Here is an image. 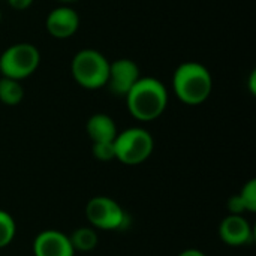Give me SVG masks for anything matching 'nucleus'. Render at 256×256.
<instances>
[{
  "instance_id": "nucleus-6",
  "label": "nucleus",
  "mask_w": 256,
  "mask_h": 256,
  "mask_svg": "<svg viewBox=\"0 0 256 256\" xmlns=\"http://www.w3.org/2000/svg\"><path fill=\"white\" fill-rule=\"evenodd\" d=\"M86 218L93 228L102 231H118L129 222L123 207L110 196H93L86 206Z\"/></svg>"
},
{
  "instance_id": "nucleus-1",
  "label": "nucleus",
  "mask_w": 256,
  "mask_h": 256,
  "mask_svg": "<svg viewBox=\"0 0 256 256\" xmlns=\"http://www.w3.org/2000/svg\"><path fill=\"white\" fill-rule=\"evenodd\" d=\"M130 116L140 122L159 118L168 106V90L154 76H141L124 96Z\"/></svg>"
},
{
  "instance_id": "nucleus-16",
  "label": "nucleus",
  "mask_w": 256,
  "mask_h": 256,
  "mask_svg": "<svg viewBox=\"0 0 256 256\" xmlns=\"http://www.w3.org/2000/svg\"><path fill=\"white\" fill-rule=\"evenodd\" d=\"M93 156L99 162H110L116 159V150H114V141L111 142H93Z\"/></svg>"
},
{
  "instance_id": "nucleus-3",
  "label": "nucleus",
  "mask_w": 256,
  "mask_h": 256,
  "mask_svg": "<svg viewBox=\"0 0 256 256\" xmlns=\"http://www.w3.org/2000/svg\"><path fill=\"white\" fill-rule=\"evenodd\" d=\"M110 60L98 50L86 48L78 51L70 62V74L78 86L87 90L106 87Z\"/></svg>"
},
{
  "instance_id": "nucleus-21",
  "label": "nucleus",
  "mask_w": 256,
  "mask_h": 256,
  "mask_svg": "<svg viewBox=\"0 0 256 256\" xmlns=\"http://www.w3.org/2000/svg\"><path fill=\"white\" fill-rule=\"evenodd\" d=\"M62 4H68L69 6V3H74V2H76V0H58Z\"/></svg>"
},
{
  "instance_id": "nucleus-11",
  "label": "nucleus",
  "mask_w": 256,
  "mask_h": 256,
  "mask_svg": "<svg viewBox=\"0 0 256 256\" xmlns=\"http://www.w3.org/2000/svg\"><path fill=\"white\" fill-rule=\"evenodd\" d=\"M86 130L93 142H111L118 134L112 117L104 112L93 114L86 123Z\"/></svg>"
},
{
  "instance_id": "nucleus-4",
  "label": "nucleus",
  "mask_w": 256,
  "mask_h": 256,
  "mask_svg": "<svg viewBox=\"0 0 256 256\" xmlns=\"http://www.w3.org/2000/svg\"><path fill=\"white\" fill-rule=\"evenodd\" d=\"M116 159L124 165L144 164L154 150V140L144 128H129L118 132L114 140Z\"/></svg>"
},
{
  "instance_id": "nucleus-13",
  "label": "nucleus",
  "mask_w": 256,
  "mask_h": 256,
  "mask_svg": "<svg viewBox=\"0 0 256 256\" xmlns=\"http://www.w3.org/2000/svg\"><path fill=\"white\" fill-rule=\"evenodd\" d=\"M24 98V88L20 81L2 76L0 78V102L8 106L18 105Z\"/></svg>"
},
{
  "instance_id": "nucleus-7",
  "label": "nucleus",
  "mask_w": 256,
  "mask_h": 256,
  "mask_svg": "<svg viewBox=\"0 0 256 256\" xmlns=\"http://www.w3.org/2000/svg\"><path fill=\"white\" fill-rule=\"evenodd\" d=\"M141 78L140 66L132 58H117L110 63V75L106 87L118 98H124L135 82Z\"/></svg>"
},
{
  "instance_id": "nucleus-18",
  "label": "nucleus",
  "mask_w": 256,
  "mask_h": 256,
  "mask_svg": "<svg viewBox=\"0 0 256 256\" xmlns=\"http://www.w3.org/2000/svg\"><path fill=\"white\" fill-rule=\"evenodd\" d=\"M8 3L15 10H26L27 8L32 6L33 0H8Z\"/></svg>"
},
{
  "instance_id": "nucleus-5",
  "label": "nucleus",
  "mask_w": 256,
  "mask_h": 256,
  "mask_svg": "<svg viewBox=\"0 0 256 256\" xmlns=\"http://www.w3.org/2000/svg\"><path fill=\"white\" fill-rule=\"evenodd\" d=\"M39 63L40 52L33 44H12L0 54V74L2 76L21 81L33 75Z\"/></svg>"
},
{
  "instance_id": "nucleus-9",
  "label": "nucleus",
  "mask_w": 256,
  "mask_h": 256,
  "mask_svg": "<svg viewBox=\"0 0 256 256\" xmlns=\"http://www.w3.org/2000/svg\"><path fill=\"white\" fill-rule=\"evenodd\" d=\"M34 256H75V249L66 236L57 230H45L39 232L33 242Z\"/></svg>"
},
{
  "instance_id": "nucleus-10",
  "label": "nucleus",
  "mask_w": 256,
  "mask_h": 256,
  "mask_svg": "<svg viewBox=\"0 0 256 256\" xmlns=\"http://www.w3.org/2000/svg\"><path fill=\"white\" fill-rule=\"evenodd\" d=\"M219 237L226 246L240 248L254 242V231L246 218L228 214L219 225Z\"/></svg>"
},
{
  "instance_id": "nucleus-2",
  "label": "nucleus",
  "mask_w": 256,
  "mask_h": 256,
  "mask_svg": "<svg viewBox=\"0 0 256 256\" xmlns=\"http://www.w3.org/2000/svg\"><path fill=\"white\" fill-rule=\"evenodd\" d=\"M172 90L180 102L196 106L210 98L213 76L202 63L184 62L172 74Z\"/></svg>"
},
{
  "instance_id": "nucleus-12",
  "label": "nucleus",
  "mask_w": 256,
  "mask_h": 256,
  "mask_svg": "<svg viewBox=\"0 0 256 256\" xmlns=\"http://www.w3.org/2000/svg\"><path fill=\"white\" fill-rule=\"evenodd\" d=\"M69 240H70L72 248L75 249V252L76 250L78 252H90L98 246L99 236H98L94 228L81 226V228L75 230L72 232V236H69Z\"/></svg>"
},
{
  "instance_id": "nucleus-14",
  "label": "nucleus",
  "mask_w": 256,
  "mask_h": 256,
  "mask_svg": "<svg viewBox=\"0 0 256 256\" xmlns=\"http://www.w3.org/2000/svg\"><path fill=\"white\" fill-rule=\"evenodd\" d=\"M16 236V224L14 218L4 212L0 210V249L9 246Z\"/></svg>"
},
{
  "instance_id": "nucleus-20",
  "label": "nucleus",
  "mask_w": 256,
  "mask_h": 256,
  "mask_svg": "<svg viewBox=\"0 0 256 256\" xmlns=\"http://www.w3.org/2000/svg\"><path fill=\"white\" fill-rule=\"evenodd\" d=\"M178 256H207L204 252L198 250V249H186L182 254H178Z\"/></svg>"
},
{
  "instance_id": "nucleus-17",
  "label": "nucleus",
  "mask_w": 256,
  "mask_h": 256,
  "mask_svg": "<svg viewBox=\"0 0 256 256\" xmlns=\"http://www.w3.org/2000/svg\"><path fill=\"white\" fill-rule=\"evenodd\" d=\"M228 210H230V214H238V216H243V213L246 212L244 210V206L240 200L238 195H232L230 196L228 200Z\"/></svg>"
},
{
  "instance_id": "nucleus-22",
  "label": "nucleus",
  "mask_w": 256,
  "mask_h": 256,
  "mask_svg": "<svg viewBox=\"0 0 256 256\" xmlns=\"http://www.w3.org/2000/svg\"><path fill=\"white\" fill-rule=\"evenodd\" d=\"M0 21H2V14H0Z\"/></svg>"
},
{
  "instance_id": "nucleus-15",
  "label": "nucleus",
  "mask_w": 256,
  "mask_h": 256,
  "mask_svg": "<svg viewBox=\"0 0 256 256\" xmlns=\"http://www.w3.org/2000/svg\"><path fill=\"white\" fill-rule=\"evenodd\" d=\"M244 206V210L249 212V213H255L256 212V180L252 178L249 180L243 188L242 190L237 194Z\"/></svg>"
},
{
  "instance_id": "nucleus-8",
  "label": "nucleus",
  "mask_w": 256,
  "mask_h": 256,
  "mask_svg": "<svg viewBox=\"0 0 256 256\" xmlns=\"http://www.w3.org/2000/svg\"><path fill=\"white\" fill-rule=\"evenodd\" d=\"M45 27L52 38L69 39L80 28V15L74 8L68 4L57 6L46 15Z\"/></svg>"
},
{
  "instance_id": "nucleus-19",
  "label": "nucleus",
  "mask_w": 256,
  "mask_h": 256,
  "mask_svg": "<svg viewBox=\"0 0 256 256\" xmlns=\"http://www.w3.org/2000/svg\"><path fill=\"white\" fill-rule=\"evenodd\" d=\"M249 92L252 93V94H255L256 93V70H252L250 72V76H249Z\"/></svg>"
}]
</instances>
